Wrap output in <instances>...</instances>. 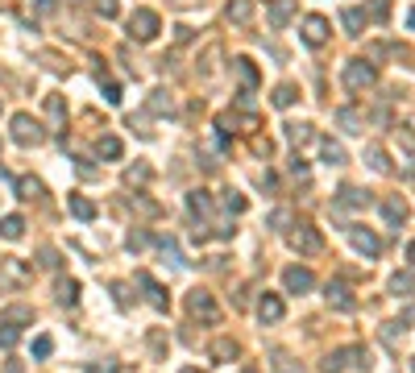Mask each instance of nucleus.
<instances>
[{
	"label": "nucleus",
	"instance_id": "nucleus-1",
	"mask_svg": "<svg viewBox=\"0 0 415 373\" xmlns=\"http://www.w3.org/2000/svg\"><path fill=\"white\" fill-rule=\"evenodd\" d=\"M158 29H162V21H158L154 8H137V12L129 17V37H133V42H154Z\"/></svg>",
	"mask_w": 415,
	"mask_h": 373
},
{
	"label": "nucleus",
	"instance_id": "nucleus-2",
	"mask_svg": "<svg viewBox=\"0 0 415 373\" xmlns=\"http://www.w3.org/2000/svg\"><path fill=\"white\" fill-rule=\"evenodd\" d=\"M12 141H17V145H42V141H46V129H42L29 112H17V116H12Z\"/></svg>",
	"mask_w": 415,
	"mask_h": 373
},
{
	"label": "nucleus",
	"instance_id": "nucleus-3",
	"mask_svg": "<svg viewBox=\"0 0 415 373\" xmlns=\"http://www.w3.org/2000/svg\"><path fill=\"white\" fill-rule=\"evenodd\" d=\"M349 361H357L362 370H370V353H366V349H337V353H328V357L320 361V373H341Z\"/></svg>",
	"mask_w": 415,
	"mask_h": 373
},
{
	"label": "nucleus",
	"instance_id": "nucleus-4",
	"mask_svg": "<svg viewBox=\"0 0 415 373\" xmlns=\"http://www.w3.org/2000/svg\"><path fill=\"white\" fill-rule=\"evenodd\" d=\"M374 79H378V71H374V62H366V58H353V62L345 66V87H349V91H366V87H374Z\"/></svg>",
	"mask_w": 415,
	"mask_h": 373
},
{
	"label": "nucleus",
	"instance_id": "nucleus-5",
	"mask_svg": "<svg viewBox=\"0 0 415 373\" xmlns=\"http://www.w3.org/2000/svg\"><path fill=\"white\" fill-rule=\"evenodd\" d=\"M291 249H299L303 257H316V253L324 249V237H320L312 224H295V233H291Z\"/></svg>",
	"mask_w": 415,
	"mask_h": 373
},
{
	"label": "nucleus",
	"instance_id": "nucleus-6",
	"mask_svg": "<svg viewBox=\"0 0 415 373\" xmlns=\"http://www.w3.org/2000/svg\"><path fill=\"white\" fill-rule=\"evenodd\" d=\"M187 311H191L195 320H204V324H216V320H220V307H216V299H212L208 291H191V295H187Z\"/></svg>",
	"mask_w": 415,
	"mask_h": 373
},
{
	"label": "nucleus",
	"instance_id": "nucleus-7",
	"mask_svg": "<svg viewBox=\"0 0 415 373\" xmlns=\"http://www.w3.org/2000/svg\"><path fill=\"white\" fill-rule=\"evenodd\" d=\"M345 233H349V241H353V249H357V253H366V257H378V253H382V241H378L370 228H362V224H349Z\"/></svg>",
	"mask_w": 415,
	"mask_h": 373
},
{
	"label": "nucleus",
	"instance_id": "nucleus-8",
	"mask_svg": "<svg viewBox=\"0 0 415 373\" xmlns=\"http://www.w3.org/2000/svg\"><path fill=\"white\" fill-rule=\"evenodd\" d=\"M283 286H287L291 295H308V291L316 286V274H312L308 266H287V274H283Z\"/></svg>",
	"mask_w": 415,
	"mask_h": 373
},
{
	"label": "nucleus",
	"instance_id": "nucleus-9",
	"mask_svg": "<svg viewBox=\"0 0 415 373\" xmlns=\"http://www.w3.org/2000/svg\"><path fill=\"white\" fill-rule=\"evenodd\" d=\"M299 33H303V42H308L312 50H320V46L328 42V21L312 12V17H303V29H299Z\"/></svg>",
	"mask_w": 415,
	"mask_h": 373
},
{
	"label": "nucleus",
	"instance_id": "nucleus-10",
	"mask_svg": "<svg viewBox=\"0 0 415 373\" xmlns=\"http://www.w3.org/2000/svg\"><path fill=\"white\" fill-rule=\"evenodd\" d=\"M283 316H287V307H283V295H270V291H266V295L258 299V320H262V324H279Z\"/></svg>",
	"mask_w": 415,
	"mask_h": 373
},
{
	"label": "nucleus",
	"instance_id": "nucleus-11",
	"mask_svg": "<svg viewBox=\"0 0 415 373\" xmlns=\"http://www.w3.org/2000/svg\"><path fill=\"white\" fill-rule=\"evenodd\" d=\"M133 282H137V286L145 291V299H150V307H158V311H166V307H170V299H166V291H162V286H158V282H154V278H150L145 270H141V274H137Z\"/></svg>",
	"mask_w": 415,
	"mask_h": 373
},
{
	"label": "nucleus",
	"instance_id": "nucleus-12",
	"mask_svg": "<svg viewBox=\"0 0 415 373\" xmlns=\"http://www.w3.org/2000/svg\"><path fill=\"white\" fill-rule=\"evenodd\" d=\"M324 299H328L337 311H353V307H357V299H353V291H349L345 282H328V286H324Z\"/></svg>",
	"mask_w": 415,
	"mask_h": 373
},
{
	"label": "nucleus",
	"instance_id": "nucleus-13",
	"mask_svg": "<svg viewBox=\"0 0 415 373\" xmlns=\"http://www.w3.org/2000/svg\"><path fill=\"white\" fill-rule=\"evenodd\" d=\"M0 324L4 328H25V324H33V307H25V303H8L4 311H0Z\"/></svg>",
	"mask_w": 415,
	"mask_h": 373
},
{
	"label": "nucleus",
	"instance_id": "nucleus-14",
	"mask_svg": "<svg viewBox=\"0 0 415 373\" xmlns=\"http://www.w3.org/2000/svg\"><path fill=\"white\" fill-rule=\"evenodd\" d=\"M187 212H191L195 224H204L212 216V195L208 191H187Z\"/></svg>",
	"mask_w": 415,
	"mask_h": 373
},
{
	"label": "nucleus",
	"instance_id": "nucleus-15",
	"mask_svg": "<svg viewBox=\"0 0 415 373\" xmlns=\"http://www.w3.org/2000/svg\"><path fill=\"white\" fill-rule=\"evenodd\" d=\"M295 8H299L295 0H270V4H266V21H270L274 29H283V25L295 17Z\"/></svg>",
	"mask_w": 415,
	"mask_h": 373
},
{
	"label": "nucleus",
	"instance_id": "nucleus-16",
	"mask_svg": "<svg viewBox=\"0 0 415 373\" xmlns=\"http://www.w3.org/2000/svg\"><path fill=\"white\" fill-rule=\"evenodd\" d=\"M337 208H349V212L370 208V191H362V187H341V191H337Z\"/></svg>",
	"mask_w": 415,
	"mask_h": 373
},
{
	"label": "nucleus",
	"instance_id": "nucleus-17",
	"mask_svg": "<svg viewBox=\"0 0 415 373\" xmlns=\"http://www.w3.org/2000/svg\"><path fill=\"white\" fill-rule=\"evenodd\" d=\"M254 8H258L254 0H229V8H224V12H229V21H233V25H249V21H254Z\"/></svg>",
	"mask_w": 415,
	"mask_h": 373
},
{
	"label": "nucleus",
	"instance_id": "nucleus-18",
	"mask_svg": "<svg viewBox=\"0 0 415 373\" xmlns=\"http://www.w3.org/2000/svg\"><path fill=\"white\" fill-rule=\"evenodd\" d=\"M320 154H324V162H328V166H345V162H349L345 145H341V141H333V137H324V141H320Z\"/></svg>",
	"mask_w": 415,
	"mask_h": 373
},
{
	"label": "nucleus",
	"instance_id": "nucleus-19",
	"mask_svg": "<svg viewBox=\"0 0 415 373\" xmlns=\"http://www.w3.org/2000/svg\"><path fill=\"white\" fill-rule=\"evenodd\" d=\"M67 208H71L75 220H96V203L87 195H67Z\"/></svg>",
	"mask_w": 415,
	"mask_h": 373
},
{
	"label": "nucleus",
	"instance_id": "nucleus-20",
	"mask_svg": "<svg viewBox=\"0 0 415 373\" xmlns=\"http://www.w3.org/2000/svg\"><path fill=\"white\" fill-rule=\"evenodd\" d=\"M237 353H241V349H237V340H229V336L212 340V357H216L220 365H233V361H237Z\"/></svg>",
	"mask_w": 415,
	"mask_h": 373
},
{
	"label": "nucleus",
	"instance_id": "nucleus-21",
	"mask_svg": "<svg viewBox=\"0 0 415 373\" xmlns=\"http://www.w3.org/2000/svg\"><path fill=\"white\" fill-rule=\"evenodd\" d=\"M312 137H316V133H312V125H308V120H291V125H287V141H291V145H299V149H303Z\"/></svg>",
	"mask_w": 415,
	"mask_h": 373
},
{
	"label": "nucleus",
	"instance_id": "nucleus-22",
	"mask_svg": "<svg viewBox=\"0 0 415 373\" xmlns=\"http://www.w3.org/2000/svg\"><path fill=\"white\" fill-rule=\"evenodd\" d=\"M96 154H100V158H108V162H116V158L125 154V145H121V137H112V133H104V137L96 141Z\"/></svg>",
	"mask_w": 415,
	"mask_h": 373
},
{
	"label": "nucleus",
	"instance_id": "nucleus-23",
	"mask_svg": "<svg viewBox=\"0 0 415 373\" xmlns=\"http://www.w3.org/2000/svg\"><path fill=\"white\" fill-rule=\"evenodd\" d=\"M382 216H387L391 228H399V224L407 220V203H403V199H382Z\"/></svg>",
	"mask_w": 415,
	"mask_h": 373
},
{
	"label": "nucleus",
	"instance_id": "nucleus-24",
	"mask_svg": "<svg viewBox=\"0 0 415 373\" xmlns=\"http://www.w3.org/2000/svg\"><path fill=\"white\" fill-rule=\"evenodd\" d=\"M233 71L241 75V83H245V91H254V87H258V66H254L249 58H233Z\"/></svg>",
	"mask_w": 415,
	"mask_h": 373
},
{
	"label": "nucleus",
	"instance_id": "nucleus-25",
	"mask_svg": "<svg viewBox=\"0 0 415 373\" xmlns=\"http://www.w3.org/2000/svg\"><path fill=\"white\" fill-rule=\"evenodd\" d=\"M145 108H150L154 116H162V112L170 116V112H175V100H170V91H162V87H158V91H150V104H145Z\"/></svg>",
	"mask_w": 415,
	"mask_h": 373
},
{
	"label": "nucleus",
	"instance_id": "nucleus-26",
	"mask_svg": "<svg viewBox=\"0 0 415 373\" xmlns=\"http://www.w3.org/2000/svg\"><path fill=\"white\" fill-rule=\"evenodd\" d=\"M46 116H50L54 129L67 125V104H62V95H46Z\"/></svg>",
	"mask_w": 415,
	"mask_h": 373
},
{
	"label": "nucleus",
	"instance_id": "nucleus-27",
	"mask_svg": "<svg viewBox=\"0 0 415 373\" xmlns=\"http://www.w3.org/2000/svg\"><path fill=\"white\" fill-rule=\"evenodd\" d=\"M337 125H341L345 133H366V120H362L353 108H337Z\"/></svg>",
	"mask_w": 415,
	"mask_h": 373
},
{
	"label": "nucleus",
	"instance_id": "nucleus-28",
	"mask_svg": "<svg viewBox=\"0 0 415 373\" xmlns=\"http://www.w3.org/2000/svg\"><path fill=\"white\" fill-rule=\"evenodd\" d=\"M0 237L4 241H21L25 237V220L21 216H0Z\"/></svg>",
	"mask_w": 415,
	"mask_h": 373
},
{
	"label": "nucleus",
	"instance_id": "nucleus-29",
	"mask_svg": "<svg viewBox=\"0 0 415 373\" xmlns=\"http://www.w3.org/2000/svg\"><path fill=\"white\" fill-rule=\"evenodd\" d=\"M58 303H62V307H75V303H79V282H75V278H62V282H58Z\"/></svg>",
	"mask_w": 415,
	"mask_h": 373
},
{
	"label": "nucleus",
	"instance_id": "nucleus-30",
	"mask_svg": "<svg viewBox=\"0 0 415 373\" xmlns=\"http://www.w3.org/2000/svg\"><path fill=\"white\" fill-rule=\"evenodd\" d=\"M295 95H299V91H295V83H279L270 100H274V108H291V104H295Z\"/></svg>",
	"mask_w": 415,
	"mask_h": 373
},
{
	"label": "nucleus",
	"instance_id": "nucleus-31",
	"mask_svg": "<svg viewBox=\"0 0 415 373\" xmlns=\"http://www.w3.org/2000/svg\"><path fill=\"white\" fill-rule=\"evenodd\" d=\"M17 191H21V199H42V195H46V187H42L37 179H29V174L17 179Z\"/></svg>",
	"mask_w": 415,
	"mask_h": 373
},
{
	"label": "nucleus",
	"instance_id": "nucleus-32",
	"mask_svg": "<svg viewBox=\"0 0 415 373\" xmlns=\"http://www.w3.org/2000/svg\"><path fill=\"white\" fill-rule=\"evenodd\" d=\"M270 228H274V233H291V228H295V216H291L287 208H274V212H270Z\"/></svg>",
	"mask_w": 415,
	"mask_h": 373
},
{
	"label": "nucleus",
	"instance_id": "nucleus-33",
	"mask_svg": "<svg viewBox=\"0 0 415 373\" xmlns=\"http://www.w3.org/2000/svg\"><path fill=\"white\" fill-rule=\"evenodd\" d=\"M391 291H395V295H415V274L412 270L395 274V278H391Z\"/></svg>",
	"mask_w": 415,
	"mask_h": 373
},
{
	"label": "nucleus",
	"instance_id": "nucleus-34",
	"mask_svg": "<svg viewBox=\"0 0 415 373\" xmlns=\"http://www.w3.org/2000/svg\"><path fill=\"white\" fill-rule=\"evenodd\" d=\"M341 21L349 25V33H362V25H366V8H345Z\"/></svg>",
	"mask_w": 415,
	"mask_h": 373
},
{
	"label": "nucleus",
	"instance_id": "nucleus-35",
	"mask_svg": "<svg viewBox=\"0 0 415 373\" xmlns=\"http://www.w3.org/2000/svg\"><path fill=\"white\" fill-rule=\"evenodd\" d=\"M220 203H224V212H233V216H241V212H245V195H241V191H224V199H220Z\"/></svg>",
	"mask_w": 415,
	"mask_h": 373
},
{
	"label": "nucleus",
	"instance_id": "nucleus-36",
	"mask_svg": "<svg viewBox=\"0 0 415 373\" xmlns=\"http://www.w3.org/2000/svg\"><path fill=\"white\" fill-rule=\"evenodd\" d=\"M366 158H370V166H374L378 174H387V170H391V162H387V154H382L378 145H370V149H366Z\"/></svg>",
	"mask_w": 415,
	"mask_h": 373
},
{
	"label": "nucleus",
	"instance_id": "nucleus-37",
	"mask_svg": "<svg viewBox=\"0 0 415 373\" xmlns=\"http://www.w3.org/2000/svg\"><path fill=\"white\" fill-rule=\"evenodd\" d=\"M129 208L141 212V216H158V203H150L145 195H129Z\"/></svg>",
	"mask_w": 415,
	"mask_h": 373
},
{
	"label": "nucleus",
	"instance_id": "nucleus-38",
	"mask_svg": "<svg viewBox=\"0 0 415 373\" xmlns=\"http://www.w3.org/2000/svg\"><path fill=\"white\" fill-rule=\"evenodd\" d=\"M158 249H162V257H170L175 266H183V253H179V245L170 237H158Z\"/></svg>",
	"mask_w": 415,
	"mask_h": 373
},
{
	"label": "nucleus",
	"instance_id": "nucleus-39",
	"mask_svg": "<svg viewBox=\"0 0 415 373\" xmlns=\"http://www.w3.org/2000/svg\"><path fill=\"white\" fill-rule=\"evenodd\" d=\"M37 266H42V270H58V266H62V257H58V249H50V245H46V249L37 253Z\"/></svg>",
	"mask_w": 415,
	"mask_h": 373
},
{
	"label": "nucleus",
	"instance_id": "nucleus-40",
	"mask_svg": "<svg viewBox=\"0 0 415 373\" xmlns=\"http://www.w3.org/2000/svg\"><path fill=\"white\" fill-rule=\"evenodd\" d=\"M145 179H150V166H145V162H137V166L125 170V183H145Z\"/></svg>",
	"mask_w": 415,
	"mask_h": 373
},
{
	"label": "nucleus",
	"instance_id": "nucleus-41",
	"mask_svg": "<svg viewBox=\"0 0 415 373\" xmlns=\"http://www.w3.org/2000/svg\"><path fill=\"white\" fill-rule=\"evenodd\" d=\"M125 245H129V249H145V245H150V233H141V228H133V233L125 237Z\"/></svg>",
	"mask_w": 415,
	"mask_h": 373
},
{
	"label": "nucleus",
	"instance_id": "nucleus-42",
	"mask_svg": "<svg viewBox=\"0 0 415 373\" xmlns=\"http://www.w3.org/2000/svg\"><path fill=\"white\" fill-rule=\"evenodd\" d=\"M50 353H54V340H50V336H37V340H33V357H50Z\"/></svg>",
	"mask_w": 415,
	"mask_h": 373
},
{
	"label": "nucleus",
	"instance_id": "nucleus-43",
	"mask_svg": "<svg viewBox=\"0 0 415 373\" xmlns=\"http://www.w3.org/2000/svg\"><path fill=\"white\" fill-rule=\"evenodd\" d=\"M17 336H21L17 328H4V324H0V349H12V345H17Z\"/></svg>",
	"mask_w": 415,
	"mask_h": 373
},
{
	"label": "nucleus",
	"instance_id": "nucleus-44",
	"mask_svg": "<svg viewBox=\"0 0 415 373\" xmlns=\"http://www.w3.org/2000/svg\"><path fill=\"white\" fill-rule=\"evenodd\" d=\"M100 17H116V0H91Z\"/></svg>",
	"mask_w": 415,
	"mask_h": 373
},
{
	"label": "nucleus",
	"instance_id": "nucleus-45",
	"mask_svg": "<svg viewBox=\"0 0 415 373\" xmlns=\"http://www.w3.org/2000/svg\"><path fill=\"white\" fill-rule=\"evenodd\" d=\"M104 100H108V104H121V87H116V83H104Z\"/></svg>",
	"mask_w": 415,
	"mask_h": 373
},
{
	"label": "nucleus",
	"instance_id": "nucleus-46",
	"mask_svg": "<svg viewBox=\"0 0 415 373\" xmlns=\"http://www.w3.org/2000/svg\"><path fill=\"white\" fill-rule=\"evenodd\" d=\"M150 349H154V353H166V336H162V332H150Z\"/></svg>",
	"mask_w": 415,
	"mask_h": 373
},
{
	"label": "nucleus",
	"instance_id": "nucleus-47",
	"mask_svg": "<svg viewBox=\"0 0 415 373\" xmlns=\"http://www.w3.org/2000/svg\"><path fill=\"white\" fill-rule=\"evenodd\" d=\"M291 174H308V162H303V158H299V154H295V158H291Z\"/></svg>",
	"mask_w": 415,
	"mask_h": 373
},
{
	"label": "nucleus",
	"instance_id": "nucleus-48",
	"mask_svg": "<svg viewBox=\"0 0 415 373\" xmlns=\"http://www.w3.org/2000/svg\"><path fill=\"white\" fill-rule=\"evenodd\" d=\"M54 4H58V0H33V8H37V12H54Z\"/></svg>",
	"mask_w": 415,
	"mask_h": 373
},
{
	"label": "nucleus",
	"instance_id": "nucleus-49",
	"mask_svg": "<svg viewBox=\"0 0 415 373\" xmlns=\"http://www.w3.org/2000/svg\"><path fill=\"white\" fill-rule=\"evenodd\" d=\"M87 373H116V361H104V365H91Z\"/></svg>",
	"mask_w": 415,
	"mask_h": 373
},
{
	"label": "nucleus",
	"instance_id": "nucleus-50",
	"mask_svg": "<svg viewBox=\"0 0 415 373\" xmlns=\"http://www.w3.org/2000/svg\"><path fill=\"white\" fill-rule=\"evenodd\" d=\"M407 262H412V266H415V241H412V245H407Z\"/></svg>",
	"mask_w": 415,
	"mask_h": 373
},
{
	"label": "nucleus",
	"instance_id": "nucleus-51",
	"mask_svg": "<svg viewBox=\"0 0 415 373\" xmlns=\"http://www.w3.org/2000/svg\"><path fill=\"white\" fill-rule=\"evenodd\" d=\"M183 373H204V370H191V365H187V370H183Z\"/></svg>",
	"mask_w": 415,
	"mask_h": 373
},
{
	"label": "nucleus",
	"instance_id": "nucleus-52",
	"mask_svg": "<svg viewBox=\"0 0 415 373\" xmlns=\"http://www.w3.org/2000/svg\"><path fill=\"white\" fill-rule=\"evenodd\" d=\"M170 4H191V0H170Z\"/></svg>",
	"mask_w": 415,
	"mask_h": 373
},
{
	"label": "nucleus",
	"instance_id": "nucleus-53",
	"mask_svg": "<svg viewBox=\"0 0 415 373\" xmlns=\"http://www.w3.org/2000/svg\"><path fill=\"white\" fill-rule=\"evenodd\" d=\"M241 373H258V370H241Z\"/></svg>",
	"mask_w": 415,
	"mask_h": 373
},
{
	"label": "nucleus",
	"instance_id": "nucleus-54",
	"mask_svg": "<svg viewBox=\"0 0 415 373\" xmlns=\"http://www.w3.org/2000/svg\"><path fill=\"white\" fill-rule=\"evenodd\" d=\"M412 370H415V365H412Z\"/></svg>",
	"mask_w": 415,
	"mask_h": 373
}]
</instances>
